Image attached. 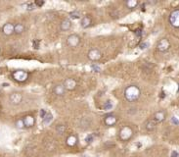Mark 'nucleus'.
Segmentation results:
<instances>
[{
	"label": "nucleus",
	"mask_w": 179,
	"mask_h": 157,
	"mask_svg": "<svg viewBox=\"0 0 179 157\" xmlns=\"http://www.w3.org/2000/svg\"><path fill=\"white\" fill-rule=\"evenodd\" d=\"M141 96V90L137 86H129L124 90V97L128 102H135Z\"/></svg>",
	"instance_id": "f257e3e1"
},
{
	"label": "nucleus",
	"mask_w": 179,
	"mask_h": 157,
	"mask_svg": "<svg viewBox=\"0 0 179 157\" xmlns=\"http://www.w3.org/2000/svg\"><path fill=\"white\" fill-rule=\"evenodd\" d=\"M119 139H122V142H128V140L131 139V137L133 136L132 128H130L129 126L122 127V129L119 130Z\"/></svg>",
	"instance_id": "f03ea898"
},
{
	"label": "nucleus",
	"mask_w": 179,
	"mask_h": 157,
	"mask_svg": "<svg viewBox=\"0 0 179 157\" xmlns=\"http://www.w3.org/2000/svg\"><path fill=\"white\" fill-rule=\"evenodd\" d=\"M168 22L169 24L171 25V27H173L174 29L179 28V9L175 8L174 10H172L171 13L168 16Z\"/></svg>",
	"instance_id": "7ed1b4c3"
},
{
	"label": "nucleus",
	"mask_w": 179,
	"mask_h": 157,
	"mask_svg": "<svg viewBox=\"0 0 179 157\" xmlns=\"http://www.w3.org/2000/svg\"><path fill=\"white\" fill-rule=\"evenodd\" d=\"M12 77L18 83H25L28 78V72L25 70H17L12 74Z\"/></svg>",
	"instance_id": "20e7f679"
},
{
	"label": "nucleus",
	"mask_w": 179,
	"mask_h": 157,
	"mask_svg": "<svg viewBox=\"0 0 179 157\" xmlns=\"http://www.w3.org/2000/svg\"><path fill=\"white\" fill-rule=\"evenodd\" d=\"M81 42V38L79 34H70L69 37H67V44L68 46H70L71 48H76L80 44Z\"/></svg>",
	"instance_id": "39448f33"
},
{
	"label": "nucleus",
	"mask_w": 179,
	"mask_h": 157,
	"mask_svg": "<svg viewBox=\"0 0 179 157\" xmlns=\"http://www.w3.org/2000/svg\"><path fill=\"white\" fill-rule=\"evenodd\" d=\"M171 46V43L170 41L168 40L167 38H162L159 39L158 41V44H157V49L158 51L162 52V53H164V52H167L169 50V48Z\"/></svg>",
	"instance_id": "423d86ee"
},
{
	"label": "nucleus",
	"mask_w": 179,
	"mask_h": 157,
	"mask_svg": "<svg viewBox=\"0 0 179 157\" xmlns=\"http://www.w3.org/2000/svg\"><path fill=\"white\" fill-rule=\"evenodd\" d=\"M87 57L90 61L92 62H98L102 58V52H101L98 48H92L90 49L87 53Z\"/></svg>",
	"instance_id": "0eeeda50"
},
{
	"label": "nucleus",
	"mask_w": 179,
	"mask_h": 157,
	"mask_svg": "<svg viewBox=\"0 0 179 157\" xmlns=\"http://www.w3.org/2000/svg\"><path fill=\"white\" fill-rule=\"evenodd\" d=\"M63 86L65 87L67 91H73L76 90L77 87V81L73 78H68L65 80Z\"/></svg>",
	"instance_id": "6e6552de"
},
{
	"label": "nucleus",
	"mask_w": 179,
	"mask_h": 157,
	"mask_svg": "<svg viewBox=\"0 0 179 157\" xmlns=\"http://www.w3.org/2000/svg\"><path fill=\"white\" fill-rule=\"evenodd\" d=\"M9 99H10V102L13 105H19L23 101V94L21 92H19V91H15V92L10 94Z\"/></svg>",
	"instance_id": "1a4fd4ad"
},
{
	"label": "nucleus",
	"mask_w": 179,
	"mask_h": 157,
	"mask_svg": "<svg viewBox=\"0 0 179 157\" xmlns=\"http://www.w3.org/2000/svg\"><path fill=\"white\" fill-rule=\"evenodd\" d=\"M104 123H105L106 126L113 127L118 123V117L114 115V114H109V115L105 116V118H104Z\"/></svg>",
	"instance_id": "9d476101"
},
{
	"label": "nucleus",
	"mask_w": 179,
	"mask_h": 157,
	"mask_svg": "<svg viewBox=\"0 0 179 157\" xmlns=\"http://www.w3.org/2000/svg\"><path fill=\"white\" fill-rule=\"evenodd\" d=\"M23 122H24V126L27 129L32 128L35 125V118L32 115H27L23 118Z\"/></svg>",
	"instance_id": "9b49d317"
},
{
	"label": "nucleus",
	"mask_w": 179,
	"mask_h": 157,
	"mask_svg": "<svg viewBox=\"0 0 179 157\" xmlns=\"http://www.w3.org/2000/svg\"><path fill=\"white\" fill-rule=\"evenodd\" d=\"M66 92L67 90L63 86V84H58L53 87V93L57 96H64L65 94H66Z\"/></svg>",
	"instance_id": "f8f14e48"
},
{
	"label": "nucleus",
	"mask_w": 179,
	"mask_h": 157,
	"mask_svg": "<svg viewBox=\"0 0 179 157\" xmlns=\"http://www.w3.org/2000/svg\"><path fill=\"white\" fill-rule=\"evenodd\" d=\"M165 118H167V113H165V111H164V110L157 111L154 115V122L156 124L162 123L165 120Z\"/></svg>",
	"instance_id": "ddd939ff"
},
{
	"label": "nucleus",
	"mask_w": 179,
	"mask_h": 157,
	"mask_svg": "<svg viewBox=\"0 0 179 157\" xmlns=\"http://www.w3.org/2000/svg\"><path fill=\"white\" fill-rule=\"evenodd\" d=\"M79 142V137H77L76 135H70L68 136V137L66 139V143L69 147H73L77 145Z\"/></svg>",
	"instance_id": "4468645a"
},
{
	"label": "nucleus",
	"mask_w": 179,
	"mask_h": 157,
	"mask_svg": "<svg viewBox=\"0 0 179 157\" xmlns=\"http://www.w3.org/2000/svg\"><path fill=\"white\" fill-rule=\"evenodd\" d=\"M2 32L5 35H11L14 34V25L12 23H7L2 27Z\"/></svg>",
	"instance_id": "2eb2a0df"
},
{
	"label": "nucleus",
	"mask_w": 179,
	"mask_h": 157,
	"mask_svg": "<svg viewBox=\"0 0 179 157\" xmlns=\"http://www.w3.org/2000/svg\"><path fill=\"white\" fill-rule=\"evenodd\" d=\"M80 26L82 29H88L92 26V19L89 16H84L80 20Z\"/></svg>",
	"instance_id": "dca6fc26"
},
{
	"label": "nucleus",
	"mask_w": 179,
	"mask_h": 157,
	"mask_svg": "<svg viewBox=\"0 0 179 157\" xmlns=\"http://www.w3.org/2000/svg\"><path fill=\"white\" fill-rule=\"evenodd\" d=\"M71 25H73V24H71V21L70 19H65V20H63V21L61 22L60 29L63 32H68L71 28Z\"/></svg>",
	"instance_id": "f3484780"
},
{
	"label": "nucleus",
	"mask_w": 179,
	"mask_h": 157,
	"mask_svg": "<svg viewBox=\"0 0 179 157\" xmlns=\"http://www.w3.org/2000/svg\"><path fill=\"white\" fill-rule=\"evenodd\" d=\"M25 26L21 24V23L14 25V34H22L23 32H25Z\"/></svg>",
	"instance_id": "a211bd4d"
},
{
	"label": "nucleus",
	"mask_w": 179,
	"mask_h": 157,
	"mask_svg": "<svg viewBox=\"0 0 179 157\" xmlns=\"http://www.w3.org/2000/svg\"><path fill=\"white\" fill-rule=\"evenodd\" d=\"M138 4H139V2L137 0H127V1L125 2L126 7L128 9H135L138 6Z\"/></svg>",
	"instance_id": "6ab92c4d"
},
{
	"label": "nucleus",
	"mask_w": 179,
	"mask_h": 157,
	"mask_svg": "<svg viewBox=\"0 0 179 157\" xmlns=\"http://www.w3.org/2000/svg\"><path fill=\"white\" fill-rule=\"evenodd\" d=\"M156 126H157V124L154 122V120H150L146 123V130L149 131V132H152L156 129Z\"/></svg>",
	"instance_id": "aec40b11"
},
{
	"label": "nucleus",
	"mask_w": 179,
	"mask_h": 157,
	"mask_svg": "<svg viewBox=\"0 0 179 157\" xmlns=\"http://www.w3.org/2000/svg\"><path fill=\"white\" fill-rule=\"evenodd\" d=\"M52 120H53V115H52L50 112H48L47 115L42 119V124H43V125H48Z\"/></svg>",
	"instance_id": "412c9836"
},
{
	"label": "nucleus",
	"mask_w": 179,
	"mask_h": 157,
	"mask_svg": "<svg viewBox=\"0 0 179 157\" xmlns=\"http://www.w3.org/2000/svg\"><path fill=\"white\" fill-rule=\"evenodd\" d=\"M70 18L71 19H74V20H77V19H80L81 18V14L79 11H73L70 13Z\"/></svg>",
	"instance_id": "4be33fe9"
},
{
	"label": "nucleus",
	"mask_w": 179,
	"mask_h": 157,
	"mask_svg": "<svg viewBox=\"0 0 179 157\" xmlns=\"http://www.w3.org/2000/svg\"><path fill=\"white\" fill-rule=\"evenodd\" d=\"M15 126L17 129L19 130H23L25 129V126H24V122H23V119H18L17 121L15 122Z\"/></svg>",
	"instance_id": "5701e85b"
},
{
	"label": "nucleus",
	"mask_w": 179,
	"mask_h": 157,
	"mask_svg": "<svg viewBox=\"0 0 179 157\" xmlns=\"http://www.w3.org/2000/svg\"><path fill=\"white\" fill-rule=\"evenodd\" d=\"M103 108H104V110H111V109H112V108H113V103H112V101H111V100L106 101L105 104H104Z\"/></svg>",
	"instance_id": "b1692460"
},
{
	"label": "nucleus",
	"mask_w": 179,
	"mask_h": 157,
	"mask_svg": "<svg viewBox=\"0 0 179 157\" xmlns=\"http://www.w3.org/2000/svg\"><path fill=\"white\" fill-rule=\"evenodd\" d=\"M149 46H150V43L147 41H142L139 43V48L141 49V50H144V49L148 48Z\"/></svg>",
	"instance_id": "393cba45"
},
{
	"label": "nucleus",
	"mask_w": 179,
	"mask_h": 157,
	"mask_svg": "<svg viewBox=\"0 0 179 157\" xmlns=\"http://www.w3.org/2000/svg\"><path fill=\"white\" fill-rule=\"evenodd\" d=\"M56 130L59 134H64L65 132H66V127H65L64 125H58Z\"/></svg>",
	"instance_id": "a878e982"
},
{
	"label": "nucleus",
	"mask_w": 179,
	"mask_h": 157,
	"mask_svg": "<svg viewBox=\"0 0 179 157\" xmlns=\"http://www.w3.org/2000/svg\"><path fill=\"white\" fill-rule=\"evenodd\" d=\"M170 123H171L173 126H178V124H179L178 118H177L176 116H172V117L170 118Z\"/></svg>",
	"instance_id": "bb28decb"
},
{
	"label": "nucleus",
	"mask_w": 179,
	"mask_h": 157,
	"mask_svg": "<svg viewBox=\"0 0 179 157\" xmlns=\"http://www.w3.org/2000/svg\"><path fill=\"white\" fill-rule=\"evenodd\" d=\"M91 69H92L94 72H96V73H100L101 72V67L98 66V65H96V64L91 65Z\"/></svg>",
	"instance_id": "cd10ccee"
},
{
	"label": "nucleus",
	"mask_w": 179,
	"mask_h": 157,
	"mask_svg": "<svg viewBox=\"0 0 179 157\" xmlns=\"http://www.w3.org/2000/svg\"><path fill=\"white\" fill-rule=\"evenodd\" d=\"M84 140L87 142V143H90V142H92L93 140H94V136H93V135H88L87 136L85 139H84Z\"/></svg>",
	"instance_id": "c85d7f7f"
},
{
	"label": "nucleus",
	"mask_w": 179,
	"mask_h": 157,
	"mask_svg": "<svg viewBox=\"0 0 179 157\" xmlns=\"http://www.w3.org/2000/svg\"><path fill=\"white\" fill-rule=\"evenodd\" d=\"M35 8H36V6H35L34 2H33V3H28L27 10H28V11H31V10H34Z\"/></svg>",
	"instance_id": "c756f323"
},
{
	"label": "nucleus",
	"mask_w": 179,
	"mask_h": 157,
	"mask_svg": "<svg viewBox=\"0 0 179 157\" xmlns=\"http://www.w3.org/2000/svg\"><path fill=\"white\" fill-rule=\"evenodd\" d=\"M47 111L46 110H45V109H41L40 110V113H39V115H40V117L42 118V119H43V118L45 117V116H46L47 115Z\"/></svg>",
	"instance_id": "7c9ffc66"
},
{
	"label": "nucleus",
	"mask_w": 179,
	"mask_h": 157,
	"mask_svg": "<svg viewBox=\"0 0 179 157\" xmlns=\"http://www.w3.org/2000/svg\"><path fill=\"white\" fill-rule=\"evenodd\" d=\"M33 47L35 49L39 48V40H37V39H34V40H33Z\"/></svg>",
	"instance_id": "2f4dec72"
},
{
	"label": "nucleus",
	"mask_w": 179,
	"mask_h": 157,
	"mask_svg": "<svg viewBox=\"0 0 179 157\" xmlns=\"http://www.w3.org/2000/svg\"><path fill=\"white\" fill-rule=\"evenodd\" d=\"M34 4H35V6H36V8L37 7L39 8V7H41V6L44 4V1H35Z\"/></svg>",
	"instance_id": "473e14b6"
},
{
	"label": "nucleus",
	"mask_w": 179,
	"mask_h": 157,
	"mask_svg": "<svg viewBox=\"0 0 179 157\" xmlns=\"http://www.w3.org/2000/svg\"><path fill=\"white\" fill-rule=\"evenodd\" d=\"M170 157H178L177 150H172V151L170 152Z\"/></svg>",
	"instance_id": "72a5a7b5"
}]
</instances>
